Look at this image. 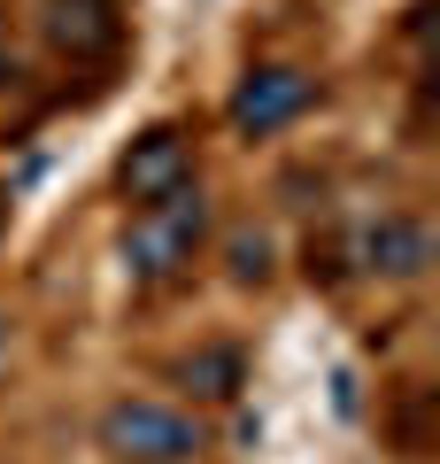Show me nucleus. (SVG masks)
Returning a JSON list of instances; mask_svg holds the SVG:
<instances>
[{"label":"nucleus","mask_w":440,"mask_h":464,"mask_svg":"<svg viewBox=\"0 0 440 464\" xmlns=\"http://www.w3.org/2000/svg\"><path fill=\"white\" fill-rule=\"evenodd\" d=\"M356 264L371 271V279H425V264H433V232H425V217L387 209L378 225H363Z\"/></svg>","instance_id":"nucleus-6"},{"label":"nucleus","mask_w":440,"mask_h":464,"mask_svg":"<svg viewBox=\"0 0 440 464\" xmlns=\"http://www.w3.org/2000/svg\"><path fill=\"white\" fill-rule=\"evenodd\" d=\"M201 240H209V194H201V186H178L170 201L139 209V217H131V232H124V271H131V286H170V279H186L194 256H201Z\"/></svg>","instance_id":"nucleus-1"},{"label":"nucleus","mask_w":440,"mask_h":464,"mask_svg":"<svg viewBox=\"0 0 440 464\" xmlns=\"http://www.w3.org/2000/svg\"><path fill=\"white\" fill-rule=\"evenodd\" d=\"M100 449H109L116 464H186L209 449V433H201V418L170 411V402H147V395H124L100 411Z\"/></svg>","instance_id":"nucleus-2"},{"label":"nucleus","mask_w":440,"mask_h":464,"mask_svg":"<svg viewBox=\"0 0 440 464\" xmlns=\"http://www.w3.org/2000/svg\"><path fill=\"white\" fill-rule=\"evenodd\" d=\"M39 32H47V47L62 54V63L100 70V63H116V47H124V8H116V0H47Z\"/></svg>","instance_id":"nucleus-5"},{"label":"nucleus","mask_w":440,"mask_h":464,"mask_svg":"<svg viewBox=\"0 0 440 464\" xmlns=\"http://www.w3.org/2000/svg\"><path fill=\"white\" fill-rule=\"evenodd\" d=\"M178 380L194 387V395H209V402L240 395V348H201V356H186V364H178Z\"/></svg>","instance_id":"nucleus-7"},{"label":"nucleus","mask_w":440,"mask_h":464,"mask_svg":"<svg viewBox=\"0 0 440 464\" xmlns=\"http://www.w3.org/2000/svg\"><path fill=\"white\" fill-rule=\"evenodd\" d=\"M178 186H194V132H186V124H147V132L116 155V194L139 201V209L170 201Z\"/></svg>","instance_id":"nucleus-4"},{"label":"nucleus","mask_w":440,"mask_h":464,"mask_svg":"<svg viewBox=\"0 0 440 464\" xmlns=\"http://www.w3.org/2000/svg\"><path fill=\"white\" fill-rule=\"evenodd\" d=\"M310 109H317V78L293 70V63H255L225 101V116H232L240 140H271V132H286V124H301Z\"/></svg>","instance_id":"nucleus-3"},{"label":"nucleus","mask_w":440,"mask_h":464,"mask_svg":"<svg viewBox=\"0 0 440 464\" xmlns=\"http://www.w3.org/2000/svg\"><path fill=\"white\" fill-rule=\"evenodd\" d=\"M0 217H8V201H0Z\"/></svg>","instance_id":"nucleus-9"},{"label":"nucleus","mask_w":440,"mask_h":464,"mask_svg":"<svg viewBox=\"0 0 440 464\" xmlns=\"http://www.w3.org/2000/svg\"><path fill=\"white\" fill-rule=\"evenodd\" d=\"M232 279L240 286L271 279V240H263V232H232Z\"/></svg>","instance_id":"nucleus-8"}]
</instances>
